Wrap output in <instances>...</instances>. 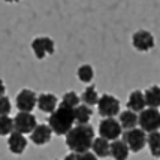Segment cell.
<instances>
[{
    "instance_id": "8fae6325",
    "label": "cell",
    "mask_w": 160,
    "mask_h": 160,
    "mask_svg": "<svg viewBox=\"0 0 160 160\" xmlns=\"http://www.w3.org/2000/svg\"><path fill=\"white\" fill-rule=\"evenodd\" d=\"M51 136H52V130L48 124H38V127L30 135V141L35 145H45L51 141Z\"/></svg>"
},
{
    "instance_id": "d4e9b609",
    "label": "cell",
    "mask_w": 160,
    "mask_h": 160,
    "mask_svg": "<svg viewBox=\"0 0 160 160\" xmlns=\"http://www.w3.org/2000/svg\"><path fill=\"white\" fill-rule=\"evenodd\" d=\"M64 160H99L96 157V154L94 153H90V151H87V153H69Z\"/></svg>"
},
{
    "instance_id": "ac0fdd59",
    "label": "cell",
    "mask_w": 160,
    "mask_h": 160,
    "mask_svg": "<svg viewBox=\"0 0 160 160\" xmlns=\"http://www.w3.org/2000/svg\"><path fill=\"white\" fill-rule=\"evenodd\" d=\"M145 102L148 108H159L160 106V87L159 85H153L145 90Z\"/></svg>"
},
{
    "instance_id": "44dd1931",
    "label": "cell",
    "mask_w": 160,
    "mask_h": 160,
    "mask_svg": "<svg viewBox=\"0 0 160 160\" xmlns=\"http://www.w3.org/2000/svg\"><path fill=\"white\" fill-rule=\"evenodd\" d=\"M99 94L98 91H96V87L94 85H90V87H87L85 90H84L82 96H81V100L84 102V105H87V106H93V105H98L99 103Z\"/></svg>"
},
{
    "instance_id": "5b68a950",
    "label": "cell",
    "mask_w": 160,
    "mask_h": 160,
    "mask_svg": "<svg viewBox=\"0 0 160 160\" xmlns=\"http://www.w3.org/2000/svg\"><path fill=\"white\" fill-rule=\"evenodd\" d=\"M98 111L103 118H114L120 114V100L112 94H103L99 99Z\"/></svg>"
},
{
    "instance_id": "8992f818",
    "label": "cell",
    "mask_w": 160,
    "mask_h": 160,
    "mask_svg": "<svg viewBox=\"0 0 160 160\" xmlns=\"http://www.w3.org/2000/svg\"><path fill=\"white\" fill-rule=\"evenodd\" d=\"M99 133H100V138L114 142L123 135V127L120 124V121H117L115 118H103L99 124Z\"/></svg>"
},
{
    "instance_id": "4fadbf2b",
    "label": "cell",
    "mask_w": 160,
    "mask_h": 160,
    "mask_svg": "<svg viewBox=\"0 0 160 160\" xmlns=\"http://www.w3.org/2000/svg\"><path fill=\"white\" fill-rule=\"evenodd\" d=\"M8 147L14 154H22L26 147H27V139H26V136L22 133L14 132L11 133L9 138H8Z\"/></svg>"
},
{
    "instance_id": "52a82bcc",
    "label": "cell",
    "mask_w": 160,
    "mask_h": 160,
    "mask_svg": "<svg viewBox=\"0 0 160 160\" xmlns=\"http://www.w3.org/2000/svg\"><path fill=\"white\" fill-rule=\"evenodd\" d=\"M14 124H15V132L22 133V135H32L33 130L38 127V121L36 117L32 112H18L14 117Z\"/></svg>"
},
{
    "instance_id": "d6986e66",
    "label": "cell",
    "mask_w": 160,
    "mask_h": 160,
    "mask_svg": "<svg viewBox=\"0 0 160 160\" xmlns=\"http://www.w3.org/2000/svg\"><path fill=\"white\" fill-rule=\"evenodd\" d=\"M93 111H91V106L87 105H79L75 108V121L78 124H88Z\"/></svg>"
},
{
    "instance_id": "cb8c5ba5",
    "label": "cell",
    "mask_w": 160,
    "mask_h": 160,
    "mask_svg": "<svg viewBox=\"0 0 160 160\" xmlns=\"http://www.w3.org/2000/svg\"><path fill=\"white\" fill-rule=\"evenodd\" d=\"M94 77V70L91 68L90 64H82L79 69H78V78H79V81H82V82H90L91 79Z\"/></svg>"
},
{
    "instance_id": "9c48e42d",
    "label": "cell",
    "mask_w": 160,
    "mask_h": 160,
    "mask_svg": "<svg viewBox=\"0 0 160 160\" xmlns=\"http://www.w3.org/2000/svg\"><path fill=\"white\" fill-rule=\"evenodd\" d=\"M15 102H17V108L20 112H32L38 105V96L33 90L24 88L17 94Z\"/></svg>"
},
{
    "instance_id": "ffe728a7",
    "label": "cell",
    "mask_w": 160,
    "mask_h": 160,
    "mask_svg": "<svg viewBox=\"0 0 160 160\" xmlns=\"http://www.w3.org/2000/svg\"><path fill=\"white\" fill-rule=\"evenodd\" d=\"M147 145L150 148V153L153 157H160V132L148 133Z\"/></svg>"
},
{
    "instance_id": "2e32d148",
    "label": "cell",
    "mask_w": 160,
    "mask_h": 160,
    "mask_svg": "<svg viewBox=\"0 0 160 160\" xmlns=\"http://www.w3.org/2000/svg\"><path fill=\"white\" fill-rule=\"evenodd\" d=\"M118 121H120V124H121L123 129H126V130H132V129H136V126L139 124V115H138L136 112L127 109V111L120 112Z\"/></svg>"
},
{
    "instance_id": "83f0119b",
    "label": "cell",
    "mask_w": 160,
    "mask_h": 160,
    "mask_svg": "<svg viewBox=\"0 0 160 160\" xmlns=\"http://www.w3.org/2000/svg\"><path fill=\"white\" fill-rule=\"evenodd\" d=\"M5 2H8V3H15V2H18V0H5Z\"/></svg>"
},
{
    "instance_id": "5bb4252c",
    "label": "cell",
    "mask_w": 160,
    "mask_h": 160,
    "mask_svg": "<svg viewBox=\"0 0 160 160\" xmlns=\"http://www.w3.org/2000/svg\"><path fill=\"white\" fill-rule=\"evenodd\" d=\"M57 103H58L57 98L54 94H51V93H42L41 96H38V108H39L42 112L52 114V112L58 108Z\"/></svg>"
},
{
    "instance_id": "7c38bea8",
    "label": "cell",
    "mask_w": 160,
    "mask_h": 160,
    "mask_svg": "<svg viewBox=\"0 0 160 160\" xmlns=\"http://www.w3.org/2000/svg\"><path fill=\"white\" fill-rule=\"evenodd\" d=\"M147 108V102H145V94L139 90H135L130 93L129 100H127V109H130L133 112H142Z\"/></svg>"
},
{
    "instance_id": "9a60e30c",
    "label": "cell",
    "mask_w": 160,
    "mask_h": 160,
    "mask_svg": "<svg viewBox=\"0 0 160 160\" xmlns=\"http://www.w3.org/2000/svg\"><path fill=\"white\" fill-rule=\"evenodd\" d=\"M93 153L96 154L98 159H106L111 156V144L109 141L105 139V138H96L91 147Z\"/></svg>"
},
{
    "instance_id": "7a4b0ae2",
    "label": "cell",
    "mask_w": 160,
    "mask_h": 160,
    "mask_svg": "<svg viewBox=\"0 0 160 160\" xmlns=\"http://www.w3.org/2000/svg\"><path fill=\"white\" fill-rule=\"evenodd\" d=\"M73 123H75V109L64 105H60L48 118V126L58 136L68 135L75 127Z\"/></svg>"
},
{
    "instance_id": "7402d4cb",
    "label": "cell",
    "mask_w": 160,
    "mask_h": 160,
    "mask_svg": "<svg viewBox=\"0 0 160 160\" xmlns=\"http://www.w3.org/2000/svg\"><path fill=\"white\" fill-rule=\"evenodd\" d=\"M15 132V124H14V118L11 117H0V136H6L11 133Z\"/></svg>"
},
{
    "instance_id": "277c9868",
    "label": "cell",
    "mask_w": 160,
    "mask_h": 160,
    "mask_svg": "<svg viewBox=\"0 0 160 160\" xmlns=\"http://www.w3.org/2000/svg\"><path fill=\"white\" fill-rule=\"evenodd\" d=\"M147 138H148V135H147L142 129H132V130H126L123 133V141H124L127 147H129V150L133 151V153H139L141 150L147 145Z\"/></svg>"
},
{
    "instance_id": "603a6c76",
    "label": "cell",
    "mask_w": 160,
    "mask_h": 160,
    "mask_svg": "<svg viewBox=\"0 0 160 160\" xmlns=\"http://www.w3.org/2000/svg\"><path fill=\"white\" fill-rule=\"evenodd\" d=\"M79 100H81V98L78 96L77 93H73V91H68V93H64L63 94V99H62V105H64V106H69V108H77V106H79Z\"/></svg>"
},
{
    "instance_id": "e0dca14e",
    "label": "cell",
    "mask_w": 160,
    "mask_h": 160,
    "mask_svg": "<svg viewBox=\"0 0 160 160\" xmlns=\"http://www.w3.org/2000/svg\"><path fill=\"white\" fill-rule=\"evenodd\" d=\"M129 153H130V150L123 139H117L111 142V157H114V160H127Z\"/></svg>"
},
{
    "instance_id": "4316f807",
    "label": "cell",
    "mask_w": 160,
    "mask_h": 160,
    "mask_svg": "<svg viewBox=\"0 0 160 160\" xmlns=\"http://www.w3.org/2000/svg\"><path fill=\"white\" fill-rule=\"evenodd\" d=\"M5 91H6V88H5V84H3V81L0 79V99L5 96Z\"/></svg>"
},
{
    "instance_id": "484cf974",
    "label": "cell",
    "mask_w": 160,
    "mask_h": 160,
    "mask_svg": "<svg viewBox=\"0 0 160 160\" xmlns=\"http://www.w3.org/2000/svg\"><path fill=\"white\" fill-rule=\"evenodd\" d=\"M12 109V105H11V100L8 96H3L0 99V117H5L8 115L9 112Z\"/></svg>"
},
{
    "instance_id": "ba28073f",
    "label": "cell",
    "mask_w": 160,
    "mask_h": 160,
    "mask_svg": "<svg viewBox=\"0 0 160 160\" xmlns=\"http://www.w3.org/2000/svg\"><path fill=\"white\" fill-rule=\"evenodd\" d=\"M32 49L35 52L36 58L42 60V58H45L49 54H54L56 45H54V41L51 38H48V36H38L32 42Z\"/></svg>"
},
{
    "instance_id": "3957f363",
    "label": "cell",
    "mask_w": 160,
    "mask_h": 160,
    "mask_svg": "<svg viewBox=\"0 0 160 160\" xmlns=\"http://www.w3.org/2000/svg\"><path fill=\"white\" fill-rule=\"evenodd\" d=\"M139 126L145 133L159 132L160 129V111L156 108H145L139 114Z\"/></svg>"
},
{
    "instance_id": "6da1fadb",
    "label": "cell",
    "mask_w": 160,
    "mask_h": 160,
    "mask_svg": "<svg viewBox=\"0 0 160 160\" xmlns=\"http://www.w3.org/2000/svg\"><path fill=\"white\" fill-rule=\"evenodd\" d=\"M94 139V129L90 124H78L66 135V145L72 153H87Z\"/></svg>"
},
{
    "instance_id": "30bf717a",
    "label": "cell",
    "mask_w": 160,
    "mask_h": 160,
    "mask_svg": "<svg viewBox=\"0 0 160 160\" xmlns=\"http://www.w3.org/2000/svg\"><path fill=\"white\" fill-rule=\"evenodd\" d=\"M132 43H133V48L136 51L147 52V51L154 48L156 42H154V36L148 30H138L132 36Z\"/></svg>"
}]
</instances>
